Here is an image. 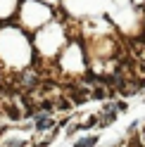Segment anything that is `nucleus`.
Wrapping results in <instances>:
<instances>
[{
    "instance_id": "f257e3e1",
    "label": "nucleus",
    "mask_w": 145,
    "mask_h": 147,
    "mask_svg": "<svg viewBox=\"0 0 145 147\" xmlns=\"http://www.w3.org/2000/svg\"><path fill=\"white\" fill-rule=\"evenodd\" d=\"M95 142H98V138H95V135H93V138H83V140H79V142H76V147H93Z\"/></svg>"
},
{
    "instance_id": "f03ea898",
    "label": "nucleus",
    "mask_w": 145,
    "mask_h": 147,
    "mask_svg": "<svg viewBox=\"0 0 145 147\" xmlns=\"http://www.w3.org/2000/svg\"><path fill=\"white\" fill-rule=\"evenodd\" d=\"M50 126H52L50 119H38V121H36V128H38V131H43V128H50Z\"/></svg>"
}]
</instances>
